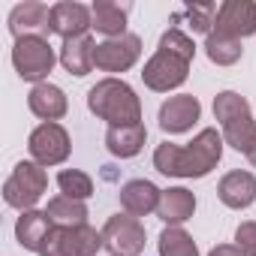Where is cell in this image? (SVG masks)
<instances>
[{"label":"cell","instance_id":"e0dca14e","mask_svg":"<svg viewBox=\"0 0 256 256\" xmlns=\"http://www.w3.org/2000/svg\"><path fill=\"white\" fill-rule=\"evenodd\" d=\"M52 229H54V223H52V217L46 211H22V217L16 223V238H18V244L24 250L42 253Z\"/></svg>","mask_w":256,"mask_h":256},{"label":"cell","instance_id":"8992f818","mask_svg":"<svg viewBox=\"0 0 256 256\" xmlns=\"http://www.w3.org/2000/svg\"><path fill=\"white\" fill-rule=\"evenodd\" d=\"M54 48L46 36H24L12 46V66L24 82L42 84V78H48V72L54 70Z\"/></svg>","mask_w":256,"mask_h":256},{"label":"cell","instance_id":"9c48e42d","mask_svg":"<svg viewBox=\"0 0 256 256\" xmlns=\"http://www.w3.org/2000/svg\"><path fill=\"white\" fill-rule=\"evenodd\" d=\"M28 151H30L34 163H40V166H60L70 157V151H72L70 133L60 124H40L30 133Z\"/></svg>","mask_w":256,"mask_h":256},{"label":"cell","instance_id":"f1b7e54d","mask_svg":"<svg viewBox=\"0 0 256 256\" xmlns=\"http://www.w3.org/2000/svg\"><path fill=\"white\" fill-rule=\"evenodd\" d=\"M208 256H247L238 244H220V247H214Z\"/></svg>","mask_w":256,"mask_h":256},{"label":"cell","instance_id":"d4e9b609","mask_svg":"<svg viewBox=\"0 0 256 256\" xmlns=\"http://www.w3.org/2000/svg\"><path fill=\"white\" fill-rule=\"evenodd\" d=\"M160 256H199V247L181 226H166L160 235Z\"/></svg>","mask_w":256,"mask_h":256},{"label":"cell","instance_id":"52a82bcc","mask_svg":"<svg viewBox=\"0 0 256 256\" xmlns=\"http://www.w3.org/2000/svg\"><path fill=\"white\" fill-rule=\"evenodd\" d=\"M102 232L94 226H54L40 256H96L102 250Z\"/></svg>","mask_w":256,"mask_h":256},{"label":"cell","instance_id":"ba28073f","mask_svg":"<svg viewBox=\"0 0 256 256\" xmlns=\"http://www.w3.org/2000/svg\"><path fill=\"white\" fill-rule=\"evenodd\" d=\"M102 244L112 256H139L145 250V226L133 214H114L102 226Z\"/></svg>","mask_w":256,"mask_h":256},{"label":"cell","instance_id":"484cf974","mask_svg":"<svg viewBox=\"0 0 256 256\" xmlns=\"http://www.w3.org/2000/svg\"><path fill=\"white\" fill-rule=\"evenodd\" d=\"M58 187H60L64 196L78 199V202H84V199L94 196V181H90V175H84V172H78V169H64V172L58 175Z\"/></svg>","mask_w":256,"mask_h":256},{"label":"cell","instance_id":"f546056e","mask_svg":"<svg viewBox=\"0 0 256 256\" xmlns=\"http://www.w3.org/2000/svg\"><path fill=\"white\" fill-rule=\"evenodd\" d=\"M247 160L253 163V169H256V139H253V145L247 148Z\"/></svg>","mask_w":256,"mask_h":256},{"label":"cell","instance_id":"4316f807","mask_svg":"<svg viewBox=\"0 0 256 256\" xmlns=\"http://www.w3.org/2000/svg\"><path fill=\"white\" fill-rule=\"evenodd\" d=\"M184 16H187V22H190L193 34H211V28L217 24V6H214V4H199V6H190Z\"/></svg>","mask_w":256,"mask_h":256},{"label":"cell","instance_id":"603a6c76","mask_svg":"<svg viewBox=\"0 0 256 256\" xmlns=\"http://www.w3.org/2000/svg\"><path fill=\"white\" fill-rule=\"evenodd\" d=\"M46 214L52 217L54 226H84L88 223V205L78 202V199H70V196H54L46 208Z\"/></svg>","mask_w":256,"mask_h":256},{"label":"cell","instance_id":"7402d4cb","mask_svg":"<svg viewBox=\"0 0 256 256\" xmlns=\"http://www.w3.org/2000/svg\"><path fill=\"white\" fill-rule=\"evenodd\" d=\"M94 52H96V42L90 36H78V40H66L60 46V64L70 76H88L94 70Z\"/></svg>","mask_w":256,"mask_h":256},{"label":"cell","instance_id":"44dd1931","mask_svg":"<svg viewBox=\"0 0 256 256\" xmlns=\"http://www.w3.org/2000/svg\"><path fill=\"white\" fill-rule=\"evenodd\" d=\"M196 211V196L187 190V187H169L163 190V199H160V208H157V217L166 223V226H181L193 217Z\"/></svg>","mask_w":256,"mask_h":256},{"label":"cell","instance_id":"2e32d148","mask_svg":"<svg viewBox=\"0 0 256 256\" xmlns=\"http://www.w3.org/2000/svg\"><path fill=\"white\" fill-rule=\"evenodd\" d=\"M28 106H30V112H34L36 118H42L46 124H58V120L70 112L66 94H64L58 84H48V82H42V84H36V88L30 90Z\"/></svg>","mask_w":256,"mask_h":256},{"label":"cell","instance_id":"d6986e66","mask_svg":"<svg viewBox=\"0 0 256 256\" xmlns=\"http://www.w3.org/2000/svg\"><path fill=\"white\" fill-rule=\"evenodd\" d=\"M148 142V130L145 124H133V126H108L106 133V148L108 154L120 157V160H133L139 157V151Z\"/></svg>","mask_w":256,"mask_h":256},{"label":"cell","instance_id":"5bb4252c","mask_svg":"<svg viewBox=\"0 0 256 256\" xmlns=\"http://www.w3.org/2000/svg\"><path fill=\"white\" fill-rule=\"evenodd\" d=\"M199 118H202V102L190 94H181L160 106V130L169 136H178V133H187Z\"/></svg>","mask_w":256,"mask_h":256},{"label":"cell","instance_id":"3957f363","mask_svg":"<svg viewBox=\"0 0 256 256\" xmlns=\"http://www.w3.org/2000/svg\"><path fill=\"white\" fill-rule=\"evenodd\" d=\"M214 118L223 126L226 145H232L238 154H247V148L256 139V120H253L250 102L235 90H223L214 96Z\"/></svg>","mask_w":256,"mask_h":256},{"label":"cell","instance_id":"83f0119b","mask_svg":"<svg viewBox=\"0 0 256 256\" xmlns=\"http://www.w3.org/2000/svg\"><path fill=\"white\" fill-rule=\"evenodd\" d=\"M235 244L247 253V256H256V223L247 220L235 229Z\"/></svg>","mask_w":256,"mask_h":256},{"label":"cell","instance_id":"4fadbf2b","mask_svg":"<svg viewBox=\"0 0 256 256\" xmlns=\"http://www.w3.org/2000/svg\"><path fill=\"white\" fill-rule=\"evenodd\" d=\"M10 34L16 40L52 34V10L40 0H24L10 12Z\"/></svg>","mask_w":256,"mask_h":256},{"label":"cell","instance_id":"7a4b0ae2","mask_svg":"<svg viewBox=\"0 0 256 256\" xmlns=\"http://www.w3.org/2000/svg\"><path fill=\"white\" fill-rule=\"evenodd\" d=\"M88 108L108 126L142 124V102L136 90L120 78H102L88 90Z\"/></svg>","mask_w":256,"mask_h":256},{"label":"cell","instance_id":"5b68a950","mask_svg":"<svg viewBox=\"0 0 256 256\" xmlns=\"http://www.w3.org/2000/svg\"><path fill=\"white\" fill-rule=\"evenodd\" d=\"M190 64H193V58L178 54V52L160 46L157 54L145 64L142 78H145V84H148L151 90H157V94H169V90H175V88H181V84L187 82V76H190Z\"/></svg>","mask_w":256,"mask_h":256},{"label":"cell","instance_id":"9a60e30c","mask_svg":"<svg viewBox=\"0 0 256 256\" xmlns=\"http://www.w3.org/2000/svg\"><path fill=\"white\" fill-rule=\"evenodd\" d=\"M160 199H163V190H157V184H151L145 178L120 187V208L133 217H148L151 211L160 208Z\"/></svg>","mask_w":256,"mask_h":256},{"label":"cell","instance_id":"ac0fdd59","mask_svg":"<svg viewBox=\"0 0 256 256\" xmlns=\"http://www.w3.org/2000/svg\"><path fill=\"white\" fill-rule=\"evenodd\" d=\"M217 196H220V202H223L226 208H235V211L250 208V205L256 202V178H253L250 172H229V175L220 181Z\"/></svg>","mask_w":256,"mask_h":256},{"label":"cell","instance_id":"cb8c5ba5","mask_svg":"<svg viewBox=\"0 0 256 256\" xmlns=\"http://www.w3.org/2000/svg\"><path fill=\"white\" fill-rule=\"evenodd\" d=\"M205 54L217 66H232V64L241 60L244 48H241V40H232V36H223V34L211 30L208 40H205Z\"/></svg>","mask_w":256,"mask_h":256},{"label":"cell","instance_id":"7c38bea8","mask_svg":"<svg viewBox=\"0 0 256 256\" xmlns=\"http://www.w3.org/2000/svg\"><path fill=\"white\" fill-rule=\"evenodd\" d=\"M90 28H94V12H90L84 4L64 0V4H54V6H52V34H58L64 42H66V40L88 36Z\"/></svg>","mask_w":256,"mask_h":256},{"label":"cell","instance_id":"ffe728a7","mask_svg":"<svg viewBox=\"0 0 256 256\" xmlns=\"http://www.w3.org/2000/svg\"><path fill=\"white\" fill-rule=\"evenodd\" d=\"M94 12V30L108 36V40H118V36H126V18H130V4H112V0H96L90 6Z\"/></svg>","mask_w":256,"mask_h":256},{"label":"cell","instance_id":"277c9868","mask_svg":"<svg viewBox=\"0 0 256 256\" xmlns=\"http://www.w3.org/2000/svg\"><path fill=\"white\" fill-rule=\"evenodd\" d=\"M48 190V175L40 163H18L12 169V175L6 178L4 184V199L6 205L12 208H22V211H34V205L42 199V193Z\"/></svg>","mask_w":256,"mask_h":256},{"label":"cell","instance_id":"30bf717a","mask_svg":"<svg viewBox=\"0 0 256 256\" xmlns=\"http://www.w3.org/2000/svg\"><path fill=\"white\" fill-rule=\"evenodd\" d=\"M142 54V40L136 34H126L118 40H106L94 52V66L102 72H126Z\"/></svg>","mask_w":256,"mask_h":256},{"label":"cell","instance_id":"8fae6325","mask_svg":"<svg viewBox=\"0 0 256 256\" xmlns=\"http://www.w3.org/2000/svg\"><path fill=\"white\" fill-rule=\"evenodd\" d=\"M214 30L232 40L253 36L256 34V4L253 0H226V4H220Z\"/></svg>","mask_w":256,"mask_h":256},{"label":"cell","instance_id":"6da1fadb","mask_svg":"<svg viewBox=\"0 0 256 256\" xmlns=\"http://www.w3.org/2000/svg\"><path fill=\"white\" fill-rule=\"evenodd\" d=\"M223 157V136L208 126L190 145H172L163 142L154 151V169L169 178H205L211 169H217Z\"/></svg>","mask_w":256,"mask_h":256}]
</instances>
